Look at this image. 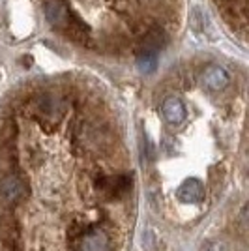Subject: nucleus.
Segmentation results:
<instances>
[{"label":"nucleus","mask_w":249,"mask_h":251,"mask_svg":"<svg viewBox=\"0 0 249 251\" xmlns=\"http://www.w3.org/2000/svg\"><path fill=\"white\" fill-rule=\"evenodd\" d=\"M202 251H230V248H228L225 242L212 240V242H208V244H204Z\"/></svg>","instance_id":"nucleus-10"},{"label":"nucleus","mask_w":249,"mask_h":251,"mask_svg":"<svg viewBox=\"0 0 249 251\" xmlns=\"http://www.w3.org/2000/svg\"><path fill=\"white\" fill-rule=\"evenodd\" d=\"M30 195V188L25 184V180L17 175H6L0 178V204L6 208H13L21 204L23 201Z\"/></svg>","instance_id":"nucleus-3"},{"label":"nucleus","mask_w":249,"mask_h":251,"mask_svg":"<svg viewBox=\"0 0 249 251\" xmlns=\"http://www.w3.org/2000/svg\"><path fill=\"white\" fill-rule=\"evenodd\" d=\"M70 8L66 6L64 0H47L45 2V15L56 30H62L66 21H68Z\"/></svg>","instance_id":"nucleus-6"},{"label":"nucleus","mask_w":249,"mask_h":251,"mask_svg":"<svg viewBox=\"0 0 249 251\" xmlns=\"http://www.w3.org/2000/svg\"><path fill=\"white\" fill-rule=\"evenodd\" d=\"M202 81L206 84L210 90H223L228 83V75L227 72L223 70V68H219V66H210L204 75H202Z\"/></svg>","instance_id":"nucleus-8"},{"label":"nucleus","mask_w":249,"mask_h":251,"mask_svg":"<svg viewBox=\"0 0 249 251\" xmlns=\"http://www.w3.org/2000/svg\"><path fill=\"white\" fill-rule=\"evenodd\" d=\"M94 186L98 189L100 197H103L105 201H118L131 188V176L129 175H98L94 178Z\"/></svg>","instance_id":"nucleus-2"},{"label":"nucleus","mask_w":249,"mask_h":251,"mask_svg":"<svg viewBox=\"0 0 249 251\" xmlns=\"http://www.w3.org/2000/svg\"><path fill=\"white\" fill-rule=\"evenodd\" d=\"M161 111H163V116H165V120L169 122L171 126H180L184 120H186V105L184 101L176 98V96H171V98H167L165 101H163V107H161Z\"/></svg>","instance_id":"nucleus-5"},{"label":"nucleus","mask_w":249,"mask_h":251,"mask_svg":"<svg viewBox=\"0 0 249 251\" xmlns=\"http://www.w3.org/2000/svg\"><path fill=\"white\" fill-rule=\"evenodd\" d=\"M139 66L143 72H152L156 68V54H141L139 56Z\"/></svg>","instance_id":"nucleus-9"},{"label":"nucleus","mask_w":249,"mask_h":251,"mask_svg":"<svg viewBox=\"0 0 249 251\" xmlns=\"http://www.w3.org/2000/svg\"><path fill=\"white\" fill-rule=\"evenodd\" d=\"M176 197L182 202H191V204H197L204 201V186L202 182L197 178H189L186 180L180 188L176 189Z\"/></svg>","instance_id":"nucleus-4"},{"label":"nucleus","mask_w":249,"mask_h":251,"mask_svg":"<svg viewBox=\"0 0 249 251\" xmlns=\"http://www.w3.org/2000/svg\"><path fill=\"white\" fill-rule=\"evenodd\" d=\"M167 45L165 32L159 26H152L150 30L145 34L143 38V47H141V54H156L159 49H163Z\"/></svg>","instance_id":"nucleus-7"},{"label":"nucleus","mask_w":249,"mask_h":251,"mask_svg":"<svg viewBox=\"0 0 249 251\" xmlns=\"http://www.w3.org/2000/svg\"><path fill=\"white\" fill-rule=\"evenodd\" d=\"M68 244L73 251H109L111 238L103 229L92 227L86 230H72L68 236Z\"/></svg>","instance_id":"nucleus-1"}]
</instances>
